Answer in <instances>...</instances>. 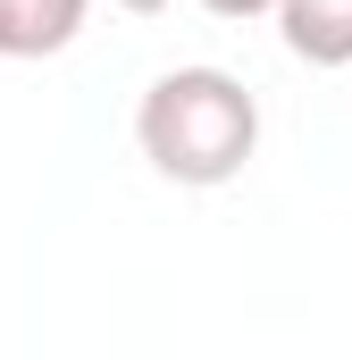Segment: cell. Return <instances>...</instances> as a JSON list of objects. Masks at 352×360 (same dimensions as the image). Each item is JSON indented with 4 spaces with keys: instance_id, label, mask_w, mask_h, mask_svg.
<instances>
[{
    "instance_id": "cell-1",
    "label": "cell",
    "mask_w": 352,
    "mask_h": 360,
    "mask_svg": "<svg viewBox=\"0 0 352 360\" xmlns=\"http://www.w3.org/2000/svg\"><path fill=\"white\" fill-rule=\"evenodd\" d=\"M134 143L168 184H235L260 151V101L227 68H168L134 109Z\"/></svg>"
},
{
    "instance_id": "cell-2",
    "label": "cell",
    "mask_w": 352,
    "mask_h": 360,
    "mask_svg": "<svg viewBox=\"0 0 352 360\" xmlns=\"http://www.w3.org/2000/svg\"><path fill=\"white\" fill-rule=\"evenodd\" d=\"M84 17L92 0H0V59H59Z\"/></svg>"
},
{
    "instance_id": "cell-3",
    "label": "cell",
    "mask_w": 352,
    "mask_h": 360,
    "mask_svg": "<svg viewBox=\"0 0 352 360\" xmlns=\"http://www.w3.org/2000/svg\"><path fill=\"white\" fill-rule=\"evenodd\" d=\"M277 34L302 68H352V0H277Z\"/></svg>"
},
{
    "instance_id": "cell-4",
    "label": "cell",
    "mask_w": 352,
    "mask_h": 360,
    "mask_svg": "<svg viewBox=\"0 0 352 360\" xmlns=\"http://www.w3.org/2000/svg\"><path fill=\"white\" fill-rule=\"evenodd\" d=\"M210 17H277V0H201Z\"/></svg>"
},
{
    "instance_id": "cell-5",
    "label": "cell",
    "mask_w": 352,
    "mask_h": 360,
    "mask_svg": "<svg viewBox=\"0 0 352 360\" xmlns=\"http://www.w3.org/2000/svg\"><path fill=\"white\" fill-rule=\"evenodd\" d=\"M118 8H126V17H160L168 0H118Z\"/></svg>"
}]
</instances>
